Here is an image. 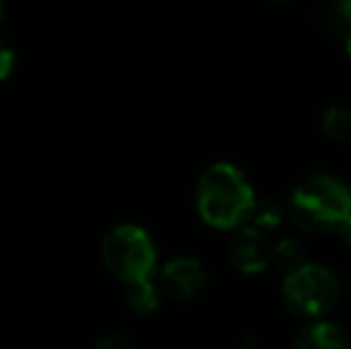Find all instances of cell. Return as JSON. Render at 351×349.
Segmentation results:
<instances>
[{
    "label": "cell",
    "mask_w": 351,
    "mask_h": 349,
    "mask_svg": "<svg viewBox=\"0 0 351 349\" xmlns=\"http://www.w3.org/2000/svg\"><path fill=\"white\" fill-rule=\"evenodd\" d=\"M256 191L244 170L232 163H213L196 184V210L201 220L215 230H234L244 225Z\"/></svg>",
    "instance_id": "cell-1"
},
{
    "label": "cell",
    "mask_w": 351,
    "mask_h": 349,
    "mask_svg": "<svg viewBox=\"0 0 351 349\" xmlns=\"http://www.w3.org/2000/svg\"><path fill=\"white\" fill-rule=\"evenodd\" d=\"M289 215L304 232L332 234L339 220L351 215V189L332 175H311L291 191Z\"/></svg>",
    "instance_id": "cell-2"
},
{
    "label": "cell",
    "mask_w": 351,
    "mask_h": 349,
    "mask_svg": "<svg viewBox=\"0 0 351 349\" xmlns=\"http://www.w3.org/2000/svg\"><path fill=\"white\" fill-rule=\"evenodd\" d=\"M101 256L112 278L125 285L151 278L158 265V249L153 237L134 223H122L103 237Z\"/></svg>",
    "instance_id": "cell-3"
},
{
    "label": "cell",
    "mask_w": 351,
    "mask_h": 349,
    "mask_svg": "<svg viewBox=\"0 0 351 349\" xmlns=\"http://www.w3.org/2000/svg\"><path fill=\"white\" fill-rule=\"evenodd\" d=\"M342 297L339 278L320 263H306L294 273L285 275L282 282V299L294 316L320 321L325 318Z\"/></svg>",
    "instance_id": "cell-4"
},
{
    "label": "cell",
    "mask_w": 351,
    "mask_h": 349,
    "mask_svg": "<svg viewBox=\"0 0 351 349\" xmlns=\"http://www.w3.org/2000/svg\"><path fill=\"white\" fill-rule=\"evenodd\" d=\"M156 282L162 297L170 302H191L204 292L206 282H208V270L199 258L177 256L158 270Z\"/></svg>",
    "instance_id": "cell-5"
},
{
    "label": "cell",
    "mask_w": 351,
    "mask_h": 349,
    "mask_svg": "<svg viewBox=\"0 0 351 349\" xmlns=\"http://www.w3.org/2000/svg\"><path fill=\"white\" fill-rule=\"evenodd\" d=\"M232 239L227 244V258L232 268L239 270L241 275H258L270 265V234L251 228V225H239L232 230Z\"/></svg>",
    "instance_id": "cell-6"
},
{
    "label": "cell",
    "mask_w": 351,
    "mask_h": 349,
    "mask_svg": "<svg viewBox=\"0 0 351 349\" xmlns=\"http://www.w3.org/2000/svg\"><path fill=\"white\" fill-rule=\"evenodd\" d=\"M291 349H351L349 335L332 321H313L296 335Z\"/></svg>",
    "instance_id": "cell-7"
},
{
    "label": "cell",
    "mask_w": 351,
    "mask_h": 349,
    "mask_svg": "<svg viewBox=\"0 0 351 349\" xmlns=\"http://www.w3.org/2000/svg\"><path fill=\"white\" fill-rule=\"evenodd\" d=\"M125 302L136 316H153V313L162 306L165 297H162L156 278L151 275V278H143V280H136V282L127 285Z\"/></svg>",
    "instance_id": "cell-8"
},
{
    "label": "cell",
    "mask_w": 351,
    "mask_h": 349,
    "mask_svg": "<svg viewBox=\"0 0 351 349\" xmlns=\"http://www.w3.org/2000/svg\"><path fill=\"white\" fill-rule=\"evenodd\" d=\"M308 263V256H306V249L299 239L294 237H282L278 242H273L270 247V265L278 268V273L289 275L294 273L296 268Z\"/></svg>",
    "instance_id": "cell-9"
},
{
    "label": "cell",
    "mask_w": 351,
    "mask_h": 349,
    "mask_svg": "<svg viewBox=\"0 0 351 349\" xmlns=\"http://www.w3.org/2000/svg\"><path fill=\"white\" fill-rule=\"evenodd\" d=\"M282 218H285V210H282V206L278 204V201L256 199L254 206H251V210H249V215H246L244 225H251V228L270 234L282 225Z\"/></svg>",
    "instance_id": "cell-10"
},
{
    "label": "cell",
    "mask_w": 351,
    "mask_h": 349,
    "mask_svg": "<svg viewBox=\"0 0 351 349\" xmlns=\"http://www.w3.org/2000/svg\"><path fill=\"white\" fill-rule=\"evenodd\" d=\"M320 127L330 141L351 146V106H330L323 112Z\"/></svg>",
    "instance_id": "cell-11"
},
{
    "label": "cell",
    "mask_w": 351,
    "mask_h": 349,
    "mask_svg": "<svg viewBox=\"0 0 351 349\" xmlns=\"http://www.w3.org/2000/svg\"><path fill=\"white\" fill-rule=\"evenodd\" d=\"M330 22L339 32H351V0H335L330 5Z\"/></svg>",
    "instance_id": "cell-12"
},
{
    "label": "cell",
    "mask_w": 351,
    "mask_h": 349,
    "mask_svg": "<svg viewBox=\"0 0 351 349\" xmlns=\"http://www.w3.org/2000/svg\"><path fill=\"white\" fill-rule=\"evenodd\" d=\"M93 349H136V345L125 333H108V335L98 337Z\"/></svg>",
    "instance_id": "cell-13"
},
{
    "label": "cell",
    "mask_w": 351,
    "mask_h": 349,
    "mask_svg": "<svg viewBox=\"0 0 351 349\" xmlns=\"http://www.w3.org/2000/svg\"><path fill=\"white\" fill-rule=\"evenodd\" d=\"M14 60H17V56H14L12 46H10L5 38H0V82L8 80V77L12 75Z\"/></svg>",
    "instance_id": "cell-14"
},
{
    "label": "cell",
    "mask_w": 351,
    "mask_h": 349,
    "mask_svg": "<svg viewBox=\"0 0 351 349\" xmlns=\"http://www.w3.org/2000/svg\"><path fill=\"white\" fill-rule=\"evenodd\" d=\"M332 237H337L339 242H344L351 247V215H347L344 220H339L337 228L332 230Z\"/></svg>",
    "instance_id": "cell-15"
},
{
    "label": "cell",
    "mask_w": 351,
    "mask_h": 349,
    "mask_svg": "<svg viewBox=\"0 0 351 349\" xmlns=\"http://www.w3.org/2000/svg\"><path fill=\"white\" fill-rule=\"evenodd\" d=\"M234 349H263V347H261V342L256 340V337L246 335V337H241V340L237 342V347H234Z\"/></svg>",
    "instance_id": "cell-16"
},
{
    "label": "cell",
    "mask_w": 351,
    "mask_h": 349,
    "mask_svg": "<svg viewBox=\"0 0 351 349\" xmlns=\"http://www.w3.org/2000/svg\"><path fill=\"white\" fill-rule=\"evenodd\" d=\"M344 48H347V56L351 58V32H349V36H347V46H344Z\"/></svg>",
    "instance_id": "cell-17"
},
{
    "label": "cell",
    "mask_w": 351,
    "mask_h": 349,
    "mask_svg": "<svg viewBox=\"0 0 351 349\" xmlns=\"http://www.w3.org/2000/svg\"><path fill=\"white\" fill-rule=\"evenodd\" d=\"M0 19H3V3H0Z\"/></svg>",
    "instance_id": "cell-18"
},
{
    "label": "cell",
    "mask_w": 351,
    "mask_h": 349,
    "mask_svg": "<svg viewBox=\"0 0 351 349\" xmlns=\"http://www.w3.org/2000/svg\"><path fill=\"white\" fill-rule=\"evenodd\" d=\"M275 3H287V0H275Z\"/></svg>",
    "instance_id": "cell-19"
}]
</instances>
